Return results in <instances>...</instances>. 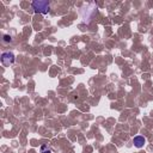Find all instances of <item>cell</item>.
<instances>
[{"instance_id": "1", "label": "cell", "mask_w": 153, "mask_h": 153, "mask_svg": "<svg viewBox=\"0 0 153 153\" xmlns=\"http://www.w3.org/2000/svg\"><path fill=\"white\" fill-rule=\"evenodd\" d=\"M33 11L36 13H42V14H47L50 10V6L48 4V1H42V0H35L31 4Z\"/></svg>"}, {"instance_id": "2", "label": "cell", "mask_w": 153, "mask_h": 153, "mask_svg": "<svg viewBox=\"0 0 153 153\" xmlns=\"http://www.w3.org/2000/svg\"><path fill=\"white\" fill-rule=\"evenodd\" d=\"M0 60H1V63H2L5 67H8V66H11V65L14 62V54H13V53H10V51L2 53Z\"/></svg>"}, {"instance_id": "3", "label": "cell", "mask_w": 153, "mask_h": 153, "mask_svg": "<svg viewBox=\"0 0 153 153\" xmlns=\"http://www.w3.org/2000/svg\"><path fill=\"white\" fill-rule=\"evenodd\" d=\"M133 142H134V146H135V147H137V148H141V147L145 145V142H146V139H145L143 136L139 135V136H135V137L133 139Z\"/></svg>"}, {"instance_id": "4", "label": "cell", "mask_w": 153, "mask_h": 153, "mask_svg": "<svg viewBox=\"0 0 153 153\" xmlns=\"http://www.w3.org/2000/svg\"><path fill=\"white\" fill-rule=\"evenodd\" d=\"M41 153H51V149L47 145H42L41 146Z\"/></svg>"}, {"instance_id": "5", "label": "cell", "mask_w": 153, "mask_h": 153, "mask_svg": "<svg viewBox=\"0 0 153 153\" xmlns=\"http://www.w3.org/2000/svg\"><path fill=\"white\" fill-rule=\"evenodd\" d=\"M4 39H5L6 42H8V41H11V37H10V36H7V35H5V36H4Z\"/></svg>"}]
</instances>
